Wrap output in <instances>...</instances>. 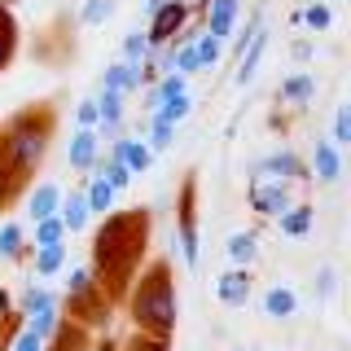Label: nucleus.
<instances>
[{"mask_svg":"<svg viewBox=\"0 0 351 351\" xmlns=\"http://www.w3.org/2000/svg\"><path fill=\"white\" fill-rule=\"evenodd\" d=\"M250 206L263 211V215H281V211H290V193H285V184H263V180H255Z\"/></svg>","mask_w":351,"mask_h":351,"instance_id":"obj_1","label":"nucleus"},{"mask_svg":"<svg viewBox=\"0 0 351 351\" xmlns=\"http://www.w3.org/2000/svg\"><path fill=\"white\" fill-rule=\"evenodd\" d=\"M136 312H141V321H149V325H162V329H167V325L176 321V307L167 303V294H162V290L145 294V299L136 303Z\"/></svg>","mask_w":351,"mask_h":351,"instance_id":"obj_2","label":"nucleus"},{"mask_svg":"<svg viewBox=\"0 0 351 351\" xmlns=\"http://www.w3.org/2000/svg\"><path fill=\"white\" fill-rule=\"evenodd\" d=\"M215 290H219V299H224L228 307H241V303H246V294H250V277H246V268L224 272V277L215 281Z\"/></svg>","mask_w":351,"mask_h":351,"instance_id":"obj_3","label":"nucleus"},{"mask_svg":"<svg viewBox=\"0 0 351 351\" xmlns=\"http://www.w3.org/2000/svg\"><path fill=\"white\" fill-rule=\"evenodd\" d=\"M114 158L123 162L128 171H149L154 149H149V145H141V141H119V145H114Z\"/></svg>","mask_w":351,"mask_h":351,"instance_id":"obj_4","label":"nucleus"},{"mask_svg":"<svg viewBox=\"0 0 351 351\" xmlns=\"http://www.w3.org/2000/svg\"><path fill=\"white\" fill-rule=\"evenodd\" d=\"M176 27H184V5H162V9H154V31H149V40H167Z\"/></svg>","mask_w":351,"mask_h":351,"instance_id":"obj_5","label":"nucleus"},{"mask_svg":"<svg viewBox=\"0 0 351 351\" xmlns=\"http://www.w3.org/2000/svg\"><path fill=\"white\" fill-rule=\"evenodd\" d=\"M263 49H268V36H263V31H255V36H250V49H241L237 84H250V75H255V66H259V58H263Z\"/></svg>","mask_w":351,"mask_h":351,"instance_id":"obj_6","label":"nucleus"},{"mask_svg":"<svg viewBox=\"0 0 351 351\" xmlns=\"http://www.w3.org/2000/svg\"><path fill=\"white\" fill-rule=\"evenodd\" d=\"M58 206H62V189H58V184H40V189L31 193V219H49Z\"/></svg>","mask_w":351,"mask_h":351,"instance_id":"obj_7","label":"nucleus"},{"mask_svg":"<svg viewBox=\"0 0 351 351\" xmlns=\"http://www.w3.org/2000/svg\"><path fill=\"white\" fill-rule=\"evenodd\" d=\"M294 307H299V299H294V290H285V285H277V290H268L263 294V312L268 316H294Z\"/></svg>","mask_w":351,"mask_h":351,"instance_id":"obj_8","label":"nucleus"},{"mask_svg":"<svg viewBox=\"0 0 351 351\" xmlns=\"http://www.w3.org/2000/svg\"><path fill=\"white\" fill-rule=\"evenodd\" d=\"M233 18H237V0H215L211 5V36L224 40L233 31Z\"/></svg>","mask_w":351,"mask_h":351,"instance_id":"obj_9","label":"nucleus"},{"mask_svg":"<svg viewBox=\"0 0 351 351\" xmlns=\"http://www.w3.org/2000/svg\"><path fill=\"white\" fill-rule=\"evenodd\" d=\"M114 184L106 180V176H97L93 184H88V193H84V202H88V211H110V202H114Z\"/></svg>","mask_w":351,"mask_h":351,"instance_id":"obj_10","label":"nucleus"},{"mask_svg":"<svg viewBox=\"0 0 351 351\" xmlns=\"http://www.w3.org/2000/svg\"><path fill=\"white\" fill-rule=\"evenodd\" d=\"M338 171H343L338 149L329 145V141H321V145H316V176H321V180H338Z\"/></svg>","mask_w":351,"mask_h":351,"instance_id":"obj_11","label":"nucleus"},{"mask_svg":"<svg viewBox=\"0 0 351 351\" xmlns=\"http://www.w3.org/2000/svg\"><path fill=\"white\" fill-rule=\"evenodd\" d=\"M84 219H88V202H84V193H71V197L62 202V224L71 228V233H80Z\"/></svg>","mask_w":351,"mask_h":351,"instance_id":"obj_12","label":"nucleus"},{"mask_svg":"<svg viewBox=\"0 0 351 351\" xmlns=\"http://www.w3.org/2000/svg\"><path fill=\"white\" fill-rule=\"evenodd\" d=\"M97 119L106 123V132H114L119 119H123V97H119V93H101V101H97Z\"/></svg>","mask_w":351,"mask_h":351,"instance_id":"obj_13","label":"nucleus"},{"mask_svg":"<svg viewBox=\"0 0 351 351\" xmlns=\"http://www.w3.org/2000/svg\"><path fill=\"white\" fill-rule=\"evenodd\" d=\"M93 154H97V141H93V132H80V136L71 141V167H93Z\"/></svg>","mask_w":351,"mask_h":351,"instance_id":"obj_14","label":"nucleus"},{"mask_svg":"<svg viewBox=\"0 0 351 351\" xmlns=\"http://www.w3.org/2000/svg\"><path fill=\"white\" fill-rule=\"evenodd\" d=\"M228 259H233V268H246V263L255 259V237H250V233H233V237H228Z\"/></svg>","mask_w":351,"mask_h":351,"instance_id":"obj_15","label":"nucleus"},{"mask_svg":"<svg viewBox=\"0 0 351 351\" xmlns=\"http://www.w3.org/2000/svg\"><path fill=\"white\" fill-rule=\"evenodd\" d=\"M281 233L285 237H307V224H312V211L307 206H299V211H281Z\"/></svg>","mask_w":351,"mask_h":351,"instance_id":"obj_16","label":"nucleus"},{"mask_svg":"<svg viewBox=\"0 0 351 351\" xmlns=\"http://www.w3.org/2000/svg\"><path fill=\"white\" fill-rule=\"evenodd\" d=\"M294 22L307 31H329V22H334V14H329V5H307L303 14H294Z\"/></svg>","mask_w":351,"mask_h":351,"instance_id":"obj_17","label":"nucleus"},{"mask_svg":"<svg viewBox=\"0 0 351 351\" xmlns=\"http://www.w3.org/2000/svg\"><path fill=\"white\" fill-rule=\"evenodd\" d=\"M145 53H149V36H145V31H132V36L123 40V66H136V71H141V62H145Z\"/></svg>","mask_w":351,"mask_h":351,"instance_id":"obj_18","label":"nucleus"},{"mask_svg":"<svg viewBox=\"0 0 351 351\" xmlns=\"http://www.w3.org/2000/svg\"><path fill=\"white\" fill-rule=\"evenodd\" d=\"M180 93H184V75H180V71H171L167 80H162V84H158V88L149 93V106L158 110L162 101H167V97H180Z\"/></svg>","mask_w":351,"mask_h":351,"instance_id":"obj_19","label":"nucleus"},{"mask_svg":"<svg viewBox=\"0 0 351 351\" xmlns=\"http://www.w3.org/2000/svg\"><path fill=\"white\" fill-rule=\"evenodd\" d=\"M62 233H66V224L58 215H49V219H36V241L40 246H58L62 241Z\"/></svg>","mask_w":351,"mask_h":351,"instance_id":"obj_20","label":"nucleus"},{"mask_svg":"<svg viewBox=\"0 0 351 351\" xmlns=\"http://www.w3.org/2000/svg\"><path fill=\"white\" fill-rule=\"evenodd\" d=\"M110 14H114V0H88L84 14H80V22H84V27H101Z\"/></svg>","mask_w":351,"mask_h":351,"instance_id":"obj_21","label":"nucleus"},{"mask_svg":"<svg viewBox=\"0 0 351 351\" xmlns=\"http://www.w3.org/2000/svg\"><path fill=\"white\" fill-rule=\"evenodd\" d=\"M281 93H285V101H307V97L316 93V80H307V75H294V80L281 84Z\"/></svg>","mask_w":351,"mask_h":351,"instance_id":"obj_22","label":"nucleus"},{"mask_svg":"<svg viewBox=\"0 0 351 351\" xmlns=\"http://www.w3.org/2000/svg\"><path fill=\"white\" fill-rule=\"evenodd\" d=\"M263 171H268V176H277V180H281V176H299L303 167H299V158H294V154H272V158L263 162Z\"/></svg>","mask_w":351,"mask_h":351,"instance_id":"obj_23","label":"nucleus"},{"mask_svg":"<svg viewBox=\"0 0 351 351\" xmlns=\"http://www.w3.org/2000/svg\"><path fill=\"white\" fill-rule=\"evenodd\" d=\"M193 53H197V66H215V62H219V40H215V36L193 40Z\"/></svg>","mask_w":351,"mask_h":351,"instance_id":"obj_24","label":"nucleus"},{"mask_svg":"<svg viewBox=\"0 0 351 351\" xmlns=\"http://www.w3.org/2000/svg\"><path fill=\"white\" fill-rule=\"evenodd\" d=\"M158 114L167 119V123H180V119L189 114V97H184V93H180V97H167V101L158 106Z\"/></svg>","mask_w":351,"mask_h":351,"instance_id":"obj_25","label":"nucleus"},{"mask_svg":"<svg viewBox=\"0 0 351 351\" xmlns=\"http://www.w3.org/2000/svg\"><path fill=\"white\" fill-rule=\"evenodd\" d=\"M171 145V123L162 114H154V123H149V149H167Z\"/></svg>","mask_w":351,"mask_h":351,"instance_id":"obj_26","label":"nucleus"},{"mask_svg":"<svg viewBox=\"0 0 351 351\" xmlns=\"http://www.w3.org/2000/svg\"><path fill=\"white\" fill-rule=\"evenodd\" d=\"M36 268L44 272V277H53V272H58V268H62V241H58V246H44V250H40V259H36Z\"/></svg>","mask_w":351,"mask_h":351,"instance_id":"obj_27","label":"nucleus"},{"mask_svg":"<svg viewBox=\"0 0 351 351\" xmlns=\"http://www.w3.org/2000/svg\"><path fill=\"white\" fill-rule=\"evenodd\" d=\"M334 141H338V145H347V141H351V106H338V114H334Z\"/></svg>","mask_w":351,"mask_h":351,"instance_id":"obj_28","label":"nucleus"},{"mask_svg":"<svg viewBox=\"0 0 351 351\" xmlns=\"http://www.w3.org/2000/svg\"><path fill=\"white\" fill-rule=\"evenodd\" d=\"M18 246H22V228L5 224V228H0V255H18Z\"/></svg>","mask_w":351,"mask_h":351,"instance_id":"obj_29","label":"nucleus"},{"mask_svg":"<svg viewBox=\"0 0 351 351\" xmlns=\"http://www.w3.org/2000/svg\"><path fill=\"white\" fill-rule=\"evenodd\" d=\"M49 303H53L49 290H27V294H22V312H27V316H36L40 307H49Z\"/></svg>","mask_w":351,"mask_h":351,"instance_id":"obj_30","label":"nucleus"},{"mask_svg":"<svg viewBox=\"0 0 351 351\" xmlns=\"http://www.w3.org/2000/svg\"><path fill=\"white\" fill-rule=\"evenodd\" d=\"M40 154V136H18V145H14V158L18 162H31Z\"/></svg>","mask_w":351,"mask_h":351,"instance_id":"obj_31","label":"nucleus"},{"mask_svg":"<svg viewBox=\"0 0 351 351\" xmlns=\"http://www.w3.org/2000/svg\"><path fill=\"white\" fill-rule=\"evenodd\" d=\"M49 329H53V303H49V307H40V312L31 316V334H36V338H44Z\"/></svg>","mask_w":351,"mask_h":351,"instance_id":"obj_32","label":"nucleus"},{"mask_svg":"<svg viewBox=\"0 0 351 351\" xmlns=\"http://www.w3.org/2000/svg\"><path fill=\"white\" fill-rule=\"evenodd\" d=\"M101 176H106L110 184H114V189H123V184H128V167H123V162H119V158H110Z\"/></svg>","mask_w":351,"mask_h":351,"instance_id":"obj_33","label":"nucleus"},{"mask_svg":"<svg viewBox=\"0 0 351 351\" xmlns=\"http://www.w3.org/2000/svg\"><path fill=\"white\" fill-rule=\"evenodd\" d=\"M75 119H80V128H93V123H97V101H84Z\"/></svg>","mask_w":351,"mask_h":351,"instance_id":"obj_34","label":"nucleus"},{"mask_svg":"<svg viewBox=\"0 0 351 351\" xmlns=\"http://www.w3.org/2000/svg\"><path fill=\"white\" fill-rule=\"evenodd\" d=\"M40 343H44V338H36V334L27 329V334L18 338V347H14V351H40Z\"/></svg>","mask_w":351,"mask_h":351,"instance_id":"obj_35","label":"nucleus"},{"mask_svg":"<svg viewBox=\"0 0 351 351\" xmlns=\"http://www.w3.org/2000/svg\"><path fill=\"white\" fill-rule=\"evenodd\" d=\"M80 290H88V272H84V268L71 272V294H80Z\"/></svg>","mask_w":351,"mask_h":351,"instance_id":"obj_36","label":"nucleus"},{"mask_svg":"<svg viewBox=\"0 0 351 351\" xmlns=\"http://www.w3.org/2000/svg\"><path fill=\"white\" fill-rule=\"evenodd\" d=\"M294 58H299V62H307V58H312V44H307V40H299V44H294Z\"/></svg>","mask_w":351,"mask_h":351,"instance_id":"obj_37","label":"nucleus"},{"mask_svg":"<svg viewBox=\"0 0 351 351\" xmlns=\"http://www.w3.org/2000/svg\"><path fill=\"white\" fill-rule=\"evenodd\" d=\"M329 290H334V272L325 268V272H321V294H329Z\"/></svg>","mask_w":351,"mask_h":351,"instance_id":"obj_38","label":"nucleus"},{"mask_svg":"<svg viewBox=\"0 0 351 351\" xmlns=\"http://www.w3.org/2000/svg\"><path fill=\"white\" fill-rule=\"evenodd\" d=\"M0 53H5V49H0Z\"/></svg>","mask_w":351,"mask_h":351,"instance_id":"obj_39","label":"nucleus"},{"mask_svg":"<svg viewBox=\"0 0 351 351\" xmlns=\"http://www.w3.org/2000/svg\"><path fill=\"white\" fill-rule=\"evenodd\" d=\"M237 351H241V347H237Z\"/></svg>","mask_w":351,"mask_h":351,"instance_id":"obj_40","label":"nucleus"}]
</instances>
